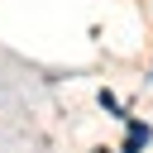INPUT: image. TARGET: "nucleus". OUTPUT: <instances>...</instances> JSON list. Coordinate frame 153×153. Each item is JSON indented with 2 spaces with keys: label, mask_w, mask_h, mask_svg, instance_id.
Wrapping results in <instances>:
<instances>
[{
  "label": "nucleus",
  "mask_w": 153,
  "mask_h": 153,
  "mask_svg": "<svg viewBox=\"0 0 153 153\" xmlns=\"http://www.w3.org/2000/svg\"><path fill=\"white\" fill-rule=\"evenodd\" d=\"M153 134H148V124H139V120H129V134H124V153H139L143 143H148Z\"/></svg>",
  "instance_id": "1"
},
{
  "label": "nucleus",
  "mask_w": 153,
  "mask_h": 153,
  "mask_svg": "<svg viewBox=\"0 0 153 153\" xmlns=\"http://www.w3.org/2000/svg\"><path fill=\"white\" fill-rule=\"evenodd\" d=\"M100 153H110V148H100Z\"/></svg>",
  "instance_id": "2"
}]
</instances>
